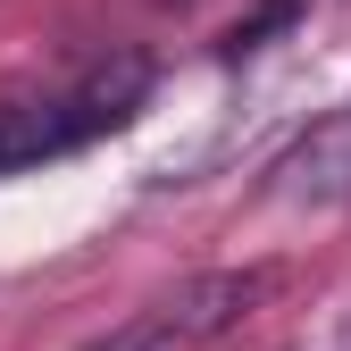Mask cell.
<instances>
[{
    "instance_id": "6da1fadb",
    "label": "cell",
    "mask_w": 351,
    "mask_h": 351,
    "mask_svg": "<svg viewBox=\"0 0 351 351\" xmlns=\"http://www.w3.org/2000/svg\"><path fill=\"white\" fill-rule=\"evenodd\" d=\"M151 101V59L143 51H117L101 67H84L51 93H25L0 109V176H25L42 159H67L84 143L117 134V125H134V109Z\"/></svg>"
},
{
    "instance_id": "7a4b0ae2",
    "label": "cell",
    "mask_w": 351,
    "mask_h": 351,
    "mask_svg": "<svg viewBox=\"0 0 351 351\" xmlns=\"http://www.w3.org/2000/svg\"><path fill=\"white\" fill-rule=\"evenodd\" d=\"M276 276L268 268H209V276H184V285H167L151 293L143 310H125L117 326H101L93 343H75V351H209L217 335H234L251 318V301L268 293Z\"/></svg>"
},
{
    "instance_id": "3957f363",
    "label": "cell",
    "mask_w": 351,
    "mask_h": 351,
    "mask_svg": "<svg viewBox=\"0 0 351 351\" xmlns=\"http://www.w3.org/2000/svg\"><path fill=\"white\" fill-rule=\"evenodd\" d=\"M268 193L301 201V209H351V101L326 109L318 125H301V134L276 151Z\"/></svg>"
}]
</instances>
